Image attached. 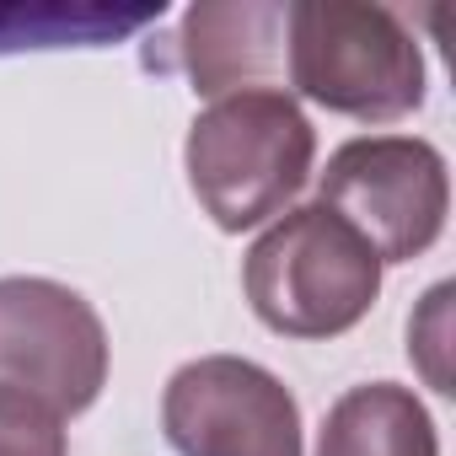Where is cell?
Segmentation results:
<instances>
[{"mask_svg":"<svg viewBox=\"0 0 456 456\" xmlns=\"http://www.w3.org/2000/svg\"><path fill=\"white\" fill-rule=\"evenodd\" d=\"M317 129L285 86H248L215 97L183 140V172L199 209L225 237L285 215L312 183Z\"/></svg>","mask_w":456,"mask_h":456,"instance_id":"cell-1","label":"cell"},{"mask_svg":"<svg viewBox=\"0 0 456 456\" xmlns=\"http://www.w3.org/2000/svg\"><path fill=\"white\" fill-rule=\"evenodd\" d=\"M376 248L328 204H290L242 258L253 317L280 338H338L381 301Z\"/></svg>","mask_w":456,"mask_h":456,"instance_id":"cell-2","label":"cell"},{"mask_svg":"<svg viewBox=\"0 0 456 456\" xmlns=\"http://www.w3.org/2000/svg\"><path fill=\"white\" fill-rule=\"evenodd\" d=\"M290 86L354 124H392L424 108V49L408 22L376 0H296L285 6Z\"/></svg>","mask_w":456,"mask_h":456,"instance_id":"cell-3","label":"cell"},{"mask_svg":"<svg viewBox=\"0 0 456 456\" xmlns=\"http://www.w3.org/2000/svg\"><path fill=\"white\" fill-rule=\"evenodd\" d=\"M317 204L354 225L381 269L413 264L445 232L451 172L424 134H354L317 172Z\"/></svg>","mask_w":456,"mask_h":456,"instance_id":"cell-4","label":"cell"},{"mask_svg":"<svg viewBox=\"0 0 456 456\" xmlns=\"http://www.w3.org/2000/svg\"><path fill=\"white\" fill-rule=\"evenodd\" d=\"M0 387L60 419L86 413L108 387V328L97 306L38 274L0 280Z\"/></svg>","mask_w":456,"mask_h":456,"instance_id":"cell-5","label":"cell"},{"mask_svg":"<svg viewBox=\"0 0 456 456\" xmlns=\"http://www.w3.org/2000/svg\"><path fill=\"white\" fill-rule=\"evenodd\" d=\"M161 429L177 456H306L296 392L242 354L177 365L161 392Z\"/></svg>","mask_w":456,"mask_h":456,"instance_id":"cell-6","label":"cell"},{"mask_svg":"<svg viewBox=\"0 0 456 456\" xmlns=\"http://www.w3.org/2000/svg\"><path fill=\"white\" fill-rule=\"evenodd\" d=\"M177 54L199 97L269 86V76L285 65V6L280 0H199L183 12Z\"/></svg>","mask_w":456,"mask_h":456,"instance_id":"cell-7","label":"cell"},{"mask_svg":"<svg viewBox=\"0 0 456 456\" xmlns=\"http://www.w3.org/2000/svg\"><path fill=\"white\" fill-rule=\"evenodd\" d=\"M317 456H440V429L413 387H349L317 435Z\"/></svg>","mask_w":456,"mask_h":456,"instance_id":"cell-8","label":"cell"},{"mask_svg":"<svg viewBox=\"0 0 456 456\" xmlns=\"http://www.w3.org/2000/svg\"><path fill=\"white\" fill-rule=\"evenodd\" d=\"M167 6H65V0H0V54H22V49H102L145 22H156Z\"/></svg>","mask_w":456,"mask_h":456,"instance_id":"cell-9","label":"cell"},{"mask_svg":"<svg viewBox=\"0 0 456 456\" xmlns=\"http://www.w3.org/2000/svg\"><path fill=\"white\" fill-rule=\"evenodd\" d=\"M0 456H70L65 419L22 392L0 387Z\"/></svg>","mask_w":456,"mask_h":456,"instance_id":"cell-10","label":"cell"},{"mask_svg":"<svg viewBox=\"0 0 456 456\" xmlns=\"http://www.w3.org/2000/svg\"><path fill=\"white\" fill-rule=\"evenodd\" d=\"M445 349H451V285L440 280L424 306L408 317V360H419L424 381L435 392H451V370H445Z\"/></svg>","mask_w":456,"mask_h":456,"instance_id":"cell-11","label":"cell"}]
</instances>
